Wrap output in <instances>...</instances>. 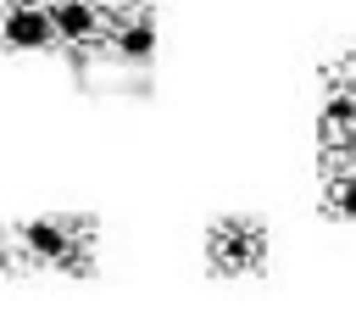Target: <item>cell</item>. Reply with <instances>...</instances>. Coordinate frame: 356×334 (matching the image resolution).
I'll return each mask as SVG.
<instances>
[{"mask_svg": "<svg viewBox=\"0 0 356 334\" xmlns=\"http://www.w3.org/2000/svg\"><path fill=\"white\" fill-rule=\"evenodd\" d=\"M312 189L328 223H356V50L323 56L312 78Z\"/></svg>", "mask_w": 356, "mask_h": 334, "instance_id": "6da1fadb", "label": "cell"}, {"mask_svg": "<svg viewBox=\"0 0 356 334\" xmlns=\"http://www.w3.org/2000/svg\"><path fill=\"white\" fill-rule=\"evenodd\" d=\"M100 217L83 206H44L0 223V278H67L83 284L100 273Z\"/></svg>", "mask_w": 356, "mask_h": 334, "instance_id": "7a4b0ae2", "label": "cell"}, {"mask_svg": "<svg viewBox=\"0 0 356 334\" xmlns=\"http://www.w3.org/2000/svg\"><path fill=\"white\" fill-rule=\"evenodd\" d=\"M200 267L222 284L261 278L273 267V223L261 212H217L200 228Z\"/></svg>", "mask_w": 356, "mask_h": 334, "instance_id": "3957f363", "label": "cell"}, {"mask_svg": "<svg viewBox=\"0 0 356 334\" xmlns=\"http://www.w3.org/2000/svg\"><path fill=\"white\" fill-rule=\"evenodd\" d=\"M0 56L6 61H56L50 0H0Z\"/></svg>", "mask_w": 356, "mask_h": 334, "instance_id": "277c9868", "label": "cell"}]
</instances>
